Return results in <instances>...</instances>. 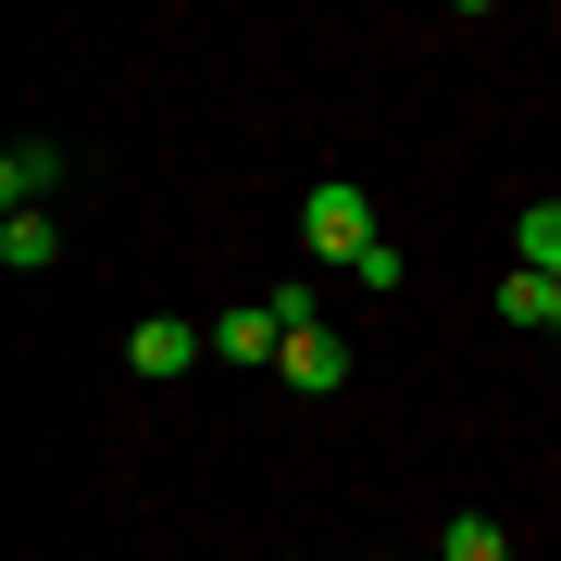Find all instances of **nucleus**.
Listing matches in <instances>:
<instances>
[{
	"label": "nucleus",
	"mask_w": 561,
	"mask_h": 561,
	"mask_svg": "<svg viewBox=\"0 0 561 561\" xmlns=\"http://www.w3.org/2000/svg\"><path fill=\"white\" fill-rule=\"evenodd\" d=\"M287 387H300V400H337L350 387V337H324V324H300V337H287V362H275Z\"/></svg>",
	"instance_id": "obj_3"
},
{
	"label": "nucleus",
	"mask_w": 561,
	"mask_h": 561,
	"mask_svg": "<svg viewBox=\"0 0 561 561\" xmlns=\"http://www.w3.org/2000/svg\"><path fill=\"white\" fill-rule=\"evenodd\" d=\"M187 362H213V324H175V312H150V324H125V375H150V387H175Z\"/></svg>",
	"instance_id": "obj_2"
},
{
	"label": "nucleus",
	"mask_w": 561,
	"mask_h": 561,
	"mask_svg": "<svg viewBox=\"0 0 561 561\" xmlns=\"http://www.w3.org/2000/svg\"><path fill=\"white\" fill-rule=\"evenodd\" d=\"M500 324H524V337H561V275H500Z\"/></svg>",
	"instance_id": "obj_6"
},
{
	"label": "nucleus",
	"mask_w": 561,
	"mask_h": 561,
	"mask_svg": "<svg viewBox=\"0 0 561 561\" xmlns=\"http://www.w3.org/2000/svg\"><path fill=\"white\" fill-rule=\"evenodd\" d=\"M512 238H524V250H512V262H524V275H561V201H537V213H524V225H512Z\"/></svg>",
	"instance_id": "obj_8"
},
{
	"label": "nucleus",
	"mask_w": 561,
	"mask_h": 561,
	"mask_svg": "<svg viewBox=\"0 0 561 561\" xmlns=\"http://www.w3.org/2000/svg\"><path fill=\"white\" fill-rule=\"evenodd\" d=\"M424 561H437V549H424Z\"/></svg>",
	"instance_id": "obj_10"
},
{
	"label": "nucleus",
	"mask_w": 561,
	"mask_h": 561,
	"mask_svg": "<svg viewBox=\"0 0 561 561\" xmlns=\"http://www.w3.org/2000/svg\"><path fill=\"white\" fill-rule=\"evenodd\" d=\"M300 250L312 262H362V250H375V201H362L350 175H324L312 201H300Z\"/></svg>",
	"instance_id": "obj_1"
},
{
	"label": "nucleus",
	"mask_w": 561,
	"mask_h": 561,
	"mask_svg": "<svg viewBox=\"0 0 561 561\" xmlns=\"http://www.w3.org/2000/svg\"><path fill=\"white\" fill-rule=\"evenodd\" d=\"M50 187H62V150L50 138H13V150H0V213H38Z\"/></svg>",
	"instance_id": "obj_4"
},
{
	"label": "nucleus",
	"mask_w": 561,
	"mask_h": 561,
	"mask_svg": "<svg viewBox=\"0 0 561 561\" xmlns=\"http://www.w3.org/2000/svg\"><path fill=\"white\" fill-rule=\"evenodd\" d=\"M437 561H512V537H500V524H486V512H461L449 537H437Z\"/></svg>",
	"instance_id": "obj_9"
},
{
	"label": "nucleus",
	"mask_w": 561,
	"mask_h": 561,
	"mask_svg": "<svg viewBox=\"0 0 561 561\" xmlns=\"http://www.w3.org/2000/svg\"><path fill=\"white\" fill-rule=\"evenodd\" d=\"M213 362H287V324H275V300L225 312V324H213Z\"/></svg>",
	"instance_id": "obj_5"
},
{
	"label": "nucleus",
	"mask_w": 561,
	"mask_h": 561,
	"mask_svg": "<svg viewBox=\"0 0 561 561\" xmlns=\"http://www.w3.org/2000/svg\"><path fill=\"white\" fill-rule=\"evenodd\" d=\"M50 213H0V262H13V275H50Z\"/></svg>",
	"instance_id": "obj_7"
}]
</instances>
